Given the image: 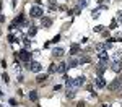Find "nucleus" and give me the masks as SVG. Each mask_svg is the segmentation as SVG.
Segmentation results:
<instances>
[{"label": "nucleus", "mask_w": 122, "mask_h": 107, "mask_svg": "<svg viewBox=\"0 0 122 107\" xmlns=\"http://www.w3.org/2000/svg\"><path fill=\"white\" fill-rule=\"evenodd\" d=\"M52 55H54V57H62V55H64V50H62V49H54V50H52Z\"/></svg>", "instance_id": "nucleus-13"}, {"label": "nucleus", "mask_w": 122, "mask_h": 107, "mask_svg": "<svg viewBox=\"0 0 122 107\" xmlns=\"http://www.w3.org/2000/svg\"><path fill=\"white\" fill-rule=\"evenodd\" d=\"M117 18H119V19L122 21V11H119V15H117Z\"/></svg>", "instance_id": "nucleus-24"}, {"label": "nucleus", "mask_w": 122, "mask_h": 107, "mask_svg": "<svg viewBox=\"0 0 122 107\" xmlns=\"http://www.w3.org/2000/svg\"><path fill=\"white\" fill-rule=\"evenodd\" d=\"M41 23H42V26H44V28H49V26L52 24V19H51V18H42Z\"/></svg>", "instance_id": "nucleus-12"}, {"label": "nucleus", "mask_w": 122, "mask_h": 107, "mask_svg": "<svg viewBox=\"0 0 122 107\" xmlns=\"http://www.w3.org/2000/svg\"><path fill=\"white\" fill-rule=\"evenodd\" d=\"M49 5H51V8H56V0H49Z\"/></svg>", "instance_id": "nucleus-20"}, {"label": "nucleus", "mask_w": 122, "mask_h": 107, "mask_svg": "<svg viewBox=\"0 0 122 107\" xmlns=\"http://www.w3.org/2000/svg\"><path fill=\"white\" fill-rule=\"evenodd\" d=\"M67 65H68V68H75L76 65H80V60H76L75 57H72V58H68V63H67Z\"/></svg>", "instance_id": "nucleus-7"}, {"label": "nucleus", "mask_w": 122, "mask_h": 107, "mask_svg": "<svg viewBox=\"0 0 122 107\" xmlns=\"http://www.w3.org/2000/svg\"><path fill=\"white\" fill-rule=\"evenodd\" d=\"M36 33H38V29L34 28V26H31V28L28 29V37H34V36H36Z\"/></svg>", "instance_id": "nucleus-11"}, {"label": "nucleus", "mask_w": 122, "mask_h": 107, "mask_svg": "<svg viewBox=\"0 0 122 107\" xmlns=\"http://www.w3.org/2000/svg\"><path fill=\"white\" fill-rule=\"evenodd\" d=\"M28 68L31 71H34V73H39V71L42 70V67H41L39 62H31V63H28Z\"/></svg>", "instance_id": "nucleus-3"}, {"label": "nucleus", "mask_w": 122, "mask_h": 107, "mask_svg": "<svg viewBox=\"0 0 122 107\" xmlns=\"http://www.w3.org/2000/svg\"><path fill=\"white\" fill-rule=\"evenodd\" d=\"M88 62H91V58L88 57V55H85V57L80 58V63H88Z\"/></svg>", "instance_id": "nucleus-16"}, {"label": "nucleus", "mask_w": 122, "mask_h": 107, "mask_svg": "<svg viewBox=\"0 0 122 107\" xmlns=\"http://www.w3.org/2000/svg\"><path fill=\"white\" fill-rule=\"evenodd\" d=\"M67 63H64V62H62V63H59V65H57V73H62V75H64V73H65L67 71Z\"/></svg>", "instance_id": "nucleus-9"}, {"label": "nucleus", "mask_w": 122, "mask_h": 107, "mask_svg": "<svg viewBox=\"0 0 122 107\" xmlns=\"http://www.w3.org/2000/svg\"><path fill=\"white\" fill-rule=\"evenodd\" d=\"M29 99L36 102V101L39 99V97H38V93H36V91H31V93H29Z\"/></svg>", "instance_id": "nucleus-14"}, {"label": "nucleus", "mask_w": 122, "mask_h": 107, "mask_svg": "<svg viewBox=\"0 0 122 107\" xmlns=\"http://www.w3.org/2000/svg\"><path fill=\"white\" fill-rule=\"evenodd\" d=\"M76 107H85V102H78V104H76Z\"/></svg>", "instance_id": "nucleus-23"}, {"label": "nucleus", "mask_w": 122, "mask_h": 107, "mask_svg": "<svg viewBox=\"0 0 122 107\" xmlns=\"http://www.w3.org/2000/svg\"><path fill=\"white\" fill-rule=\"evenodd\" d=\"M3 81H5V83H8V75H7V73L3 75Z\"/></svg>", "instance_id": "nucleus-22"}, {"label": "nucleus", "mask_w": 122, "mask_h": 107, "mask_svg": "<svg viewBox=\"0 0 122 107\" xmlns=\"http://www.w3.org/2000/svg\"><path fill=\"white\" fill-rule=\"evenodd\" d=\"M78 52H80V46H76V44H73V46L70 47V54H72V55H76Z\"/></svg>", "instance_id": "nucleus-10"}, {"label": "nucleus", "mask_w": 122, "mask_h": 107, "mask_svg": "<svg viewBox=\"0 0 122 107\" xmlns=\"http://www.w3.org/2000/svg\"><path fill=\"white\" fill-rule=\"evenodd\" d=\"M8 42H16V37H15L13 34H10L8 36Z\"/></svg>", "instance_id": "nucleus-18"}, {"label": "nucleus", "mask_w": 122, "mask_h": 107, "mask_svg": "<svg viewBox=\"0 0 122 107\" xmlns=\"http://www.w3.org/2000/svg\"><path fill=\"white\" fill-rule=\"evenodd\" d=\"M46 79H47V75H39V76L36 78V81H38V83H44Z\"/></svg>", "instance_id": "nucleus-15"}, {"label": "nucleus", "mask_w": 122, "mask_h": 107, "mask_svg": "<svg viewBox=\"0 0 122 107\" xmlns=\"http://www.w3.org/2000/svg\"><path fill=\"white\" fill-rule=\"evenodd\" d=\"M121 84H122V79H121V78H116L112 83L109 84V89H111V91H116V89L121 88Z\"/></svg>", "instance_id": "nucleus-4"}, {"label": "nucleus", "mask_w": 122, "mask_h": 107, "mask_svg": "<svg viewBox=\"0 0 122 107\" xmlns=\"http://www.w3.org/2000/svg\"><path fill=\"white\" fill-rule=\"evenodd\" d=\"M103 28L104 26H96V28H94V33H103Z\"/></svg>", "instance_id": "nucleus-19"}, {"label": "nucleus", "mask_w": 122, "mask_h": 107, "mask_svg": "<svg viewBox=\"0 0 122 107\" xmlns=\"http://www.w3.org/2000/svg\"><path fill=\"white\" fill-rule=\"evenodd\" d=\"M116 26H117V23H116V21H112V23H111V28H109V29H116Z\"/></svg>", "instance_id": "nucleus-21"}, {"label": "nucleus", "mask_w": 122, "mask_h": 107, "mask_svg": "<svg viewBox=\"0 0 122 107\" xmlns=\"http://www.w3.org/2000/svg\"><path fill=\"white\" fill-rule=\"evenodd\" d=\"M42 8L39 7V5H34V7H31V10H29V15L33 16V18H41L42 16Z\"/></svg>", "instance_id": "nucleus-1"}, {"label": "nucleus", "mask_w": 122, "mask_h": 107, "mask_svg": "<svg viewBox=\"0 0 122 107\" xmlns=\"http://www.w3.org/2000/svg\"><path fill=\"white\" fill-rule=\"evenodd\" d=\"M5 21V18H3V15H0V23H3Z\"/></svg>", "instance_id": "nucleus-25"}, {"label": "nucleus", "mask_w": 122, "mask_h": 107, "mask_svg": "<svg viewBox=\"0 0 122 107\" xmlns=\"http://www.w3.org/2000/svg\"><path fill=\"white\" fill-rule=\"evenodd\" d=\"M94 86H96V88H104V86H106L104 78H103V76H98L96 79H94Z\"/></svg>", "instance_id": "nucleus-6"}, {"label": "nucleus", "mask_w": 122, "mask_h": 107, "mask_svg": "<svg viewBox=\"0 0 122 107\" xmlns=\"http://www.w3.org/2000/svg\"><path fill=\"white\" fill-rule=\"evenodd\" d=\"M111 68H112L116 73H119V71L122 70V60H116V62H112V63H111Z\"/></svg>", "instance_id": "nucleus-5"}, {"label": "nucleus", "mask_w": 122, "mask_h": 107, "mask_svg": "<svg viewBox=\"0 0 122 107\" xmlns=\"http://www.w3.org/2000/svg\"><path fill=\"white\" fill-rule=\"evenodd\" d=\"M86 5H88V0H80V3H78V7H80V8H85Z\"/></svg>", "instance_id": "nucleus-17"}, {"label": "nucleus", "mask_w": 122, "mask_h": 107, "mask_svg": "<svg viewBox=\"0 0 122 107\" xmlns=\"http://www.w3.org/2000/svg\"><path fill=\"white\" fill-rule=\"evenodd\" d=\"M18 58L21 62H31V52H28L26 49H23V50L18 52Z\"/></svg>", "instance_id": "nucleus-2"}, {"label": "nucleus", "mask_w": 122, "mask_h": 107, "mask_svg": "<svg viewBox=\"0 0 122 107\" xmlns=\"http://www.w3.org/2000/svg\"><path fill=\"white\" fill-rule=\"evenodd\" d=\"M106 65H103V63H98V67H96V73H98V76H103V73L106 71Z\"/></svg>", "instance_id": "nucleus-8"}]
</instances>
